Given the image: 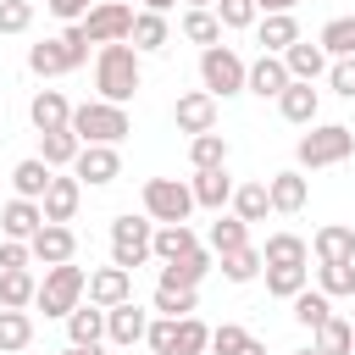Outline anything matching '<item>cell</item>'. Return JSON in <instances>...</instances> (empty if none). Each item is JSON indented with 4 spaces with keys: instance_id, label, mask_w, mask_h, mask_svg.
<instances>
[{
    "instance_id": "55",
    "label": "cell",
    "mask_w": 355,
    "mask_h": 355,
    "mask_svg": "<svg viewBox=\"0 0 355 355\" xmlns=\"http://www.w3.org/2000/svg\"><path fill=\"white\" fill-rule=\"evenodd\" d=\"M300 0H255V11H294Z\"/></svg>"
},
{
    "instance_id": "32",
    "label": "cell",
    "mask_w": 355,
    "mask_h": 355,
    "mask_svg": "<svg viewBox=\"0 0 355 355\" xmlns=\"http://www.w3.org/2000/svg\"><path fill=\"white\" fill-rule=\"evenodd\" d=\"M67 338H72V344H100V338H105V311L78 300V305L67 311Z\"/></svg>"
},
{
    "instance_id": "6",
    "label": "cell",
    "mask_w": 355,
    "mask_h": 355,
    "mask_svg": "<svg viewBox=\"0 0 355 355\" xmlns=\"http://www.w3.org/2000/svg\"><path fill=\"white\" fill-rule=\"evenodd\" d=\"M150 233H155V222H150V216H133V211L111 216V266L139 272V266L150 261Z\"/></svg>"
},
{
    "instance_id": "21",
    "label": "cell",
    "mask_w": 355,
    "mask_h": 355,
    "mask_svg": "<svg viewBox=\"0 0 355 355\" xmlns=\"http://www.w3.org/2000/svg\"><path fill=\"white\" fill-rule=\"evenodd\" d=\"M316 105H322V94H316L311 83H300V78H288V89L277 94V111H283V122H294V128H311V122H316Z\"/></svg>"
},
{
    "instance_id": "2",
    "label": "cell",
    "mask_w": 355,
    "mask_h": 355,
    "mask_svg": "<svg viewBox=\"0 0 355 355\" xmlns=\"http://www.w3.org/2000/svg\"><path fill=\"white\" fill-rule=\"evenodd\" d=\"M83 61H89V39H83V28H78V22H67L55 39H39V44H28V72H39V78L78 72Z\"/></svg>"
},
{
    "instance_id": "28",
    "label": "cell",
    "mask_w": 355,
    "mask_h": 355,
    "mask_svg": "<svg viewBox=\"0 0 355 355\" xmlns=\"http://www.w3.org/2000/svg\"><path fill=\"white\" fill-rule=\"evenodd\" d=\"M33 294H39V277H33L28 266H6V272H0V305H6V311H28Z\"/></svg>"
},
{
    "instance_id": "8",
    "label": "cell",
    "mask_w": 355,
    "mask_h": 355,
    "mask_svg": "<svg viewBox=\"0 0 355 355\" xmlns=\"http://www.w3.org/2000/svg\"><path fill=\"white\" fill-rule=\"evenodd\" d=\"M194 211V194L183 178H150L144 183V216L150 222H189Z\"/></svg>"
},
{
    "instance_id": "38",
    "label": "cell",
    "mask_w": 355,
    "mask_h": 355,
    "mask_svg": "<svg viewBox=\"0 0 355 355\" xmlns=\"http://www.w3.org/2000/svg\"><path fill=\"white\" fill-rule=\"evenodd\" d=\"M316 44L327 50V61H338V55H355V11H349V17H333V22L316 33Z\"/></svg>"
},
{
    "instance_id": "54",
    "label": "cell",
    "mask_w": 355,
    "mask_h": 355,
    "mask_svg": "<svg viewBox=\"0 0 355 355\" xmlns=\"http://www.w3.org/2000/svg\"><path fill=\"white\" fill-rule=\"evenodd\" d=\"M233 355H266V344H261V338H255V333H250V338H244V344H239V349H233Z\"/></svg>"
},
{
    "instance_id": "16",
    "label": "cell",
    "mask_w": 355,
    "mask_h": 355,
    "mask_svg": "<svg viewBox=\"0 0 355 355\" xmlns=\"http://www.w3.org/2000/svg\"><path fill=\"white\" fill-rule=\"evenodd\" d=\"M205 277H211V250H205V244L183 250L178 261H161V283H166V288H200Z\"/></svg>"
},
{
    "instance_id": "23",
    "label": "cell",
    "mask_w": 355,
    "mask_h": 355,
    "mask_svg": "<svg viewBox=\"0 0 355 355\" xmlns=\"http://www.w3.org/2000/svg\"><path fill=\"white\" fill-rule=\"evenodd\" d=\"M283 67H288V78L316 83V78L327 72V50H322V44H311V39H294V44L283 50Z\"/></svg>"
},
{
    "instance_id": "34",
    "label": "cell",
    "mask_w": 355,
    "mask_h": 355,
    "mask_svg": "<svg viewBox=\"0 0 355 355\" xmlns=\"http://www.w3.org/2000/svg\"><path fill=\"white\" fill-rule=\"evenodd\" d=\"M216 261H222V277H227V283H255L261 266H266L255 244H239V250H227V255H216Z\"/></svg>"
},
{
    "instance_id": "14",
    "label": "cell",
    "mask_w": 355,
    "mask_h": 355,
    "mask_svg": "<svg viewBox=\"0 0 355 355\" xmlns=\"http://www.w3.org/2000/svg\"><path fill=\"white\" fill-rule=\"evenodd\" d=\"M244 89H250V94H261V100H277V94L288 89V67H283V55L261 50V55L244 67Z\"/></svg>"
},
{
    "instance_id": "12",
    "label": "cell",
    "mask_w": 355,
    "mask_h": 355,
    "mask_svg": "<svg viewBox=\"0 0 355 355\" xmlns=\"http://www.w3.org/2000/svg\"><path fill=\"white\" fill-rule=\"evenodd\" d=\"M83 294H89V305L111 311V305L133 300V272H122V266H94V272H89V283H83Z\"/></svg>"
},
{
    "instance_id": "11",
    "label": "cell",
    "mask_w": 355,
    "mask_h": 355,
    "mask_svg": "<svg viewBox=\"0 0 355 355\" xmlns=\"http://www.w3.org/2000/svg\"><path fill=\"white\" fill-rule=\"evenodd\" d=\"M28 250H33V261H39V266H61V261H72V255H78V233H72L67 222H44V227L28 239Z\"/></svg>"
},
{
    "instance_id": "13",
    "label": "cell",
    "mask_w": 355,
    "mask_h": 355,
    "mask_svg": "<svg viewBox=\"0 0 355 355\" xmlns=\"http://www.w3.org/2000/svg\"><path fill=\"white\" fill-rule=\"evenodd\" d=\"M144 327H150V311H144V305H133V300H122V305H111V311H105V338H111L116 349L144 344Z\"/></svg>"
},
{
    "instance_id": "52",
    "label": "cell",
    "mask_w": 355,
    "mask_h": 355,
    "mask_svg": "<svg viewBox=\"0 0 355 355\" xmlns=\"http://www.w3.org/2000/svg\"><path fill=\"white\" fill-rule=\"evenodd\" d=\"M28 261H33L28 239H6V244H0V272H6V266H28Z\"/></svg>"
},
{
    "instance_id": "10",
    "label": "cell",
    "mask_w": 355,
    "mask_h": 355,
    "mask_svg": "<svg viewBox=\"0 0 355 355\" xmlns=\"http://www.w3.org/2000/svg\"><path fill=\"white\" fill-rule=\"evenodd\" d=\"M72 178H78V183H94V189L116 183V178H122V155H116V144H83L78 161H72Z\"/></svg>"
},
{
    "instance_id": "51",
    "label": "cell",
    "mask_w": 355,
    "mask_h": 355,
    "mask_svg": "<svg viewBox=\"0 0 355 355\" xmlns=\"http://www.w3.org/2000/svg\"><path fill=\"white\" fill-rule=\"evenodd\" d=\"M89 6H94V0H44V11H50L55 22H83Z\"/></svg>"
},
{
    "instance_id": "20",
    "label": "cell",
    "mask_w": 355,
    "mask_h": 355,
    "mask_svg": "<svg viewBox=\"0 0 355 355\" xmlns=\"http://www.w3.org/2000/svg\"><path fill=\"white\" fill-rule=\"evenodd\" d=\"M166 39H172V28H166V11H133L128 44H133L139 55H155V50H166Z\"/></svg>"
},
{
    "instance_id": "4",
    "label": "cell",
    "mask_w": 355,
    "mask_h": 355,
    "mask_svg": "<svg viewBox=\"0 0 355 355\" xmlns=\"http://www.w3.org/2000/svg\"><path fill=\"white\" fill-rule=\"evenodd\" d=\"M72 133H78V144H122L133 133V116H128V105L83 100V105H72Z\"/></svg>"
},
{
    "instance_id": "47",
    "label": "cell",
    "mask_w": 355,
    "mask_h": 355,
    "mask_svg": "<svg viewBox=\"0 0 355 355\" xmlns=\"http://www.w3.org/2000/svg\"><path fill=\"white\" fill-rule=\"evenodd\" d=\"M211 11H216L222 28H250V22H255V0H216Z\"/></svg>"
},
{
    "instance_id": "18",
    "label": "cell",
    "mask_w": 355,
    "mask_h": 355,
    "mask_svg": "<svg viewBox=\"0 0 355 355\" xmlns=\"http://www.w3.org/2000/svg\"><path fill=\"white\" fill-rule=\"evenodd\" d=\"M28 122H33L39 133L72 128V105H67V94H61V89H39V94L28 100Z\"/></svg>"
},
{
    "instance_id": "5",
    "label": "cell",
    "mask_w": 355,
    "mask_h": 355,
    "mask_svg": "<svg viewBox=\"0 0 355 355\" xmlns=\"http://www.w3.org/2000/svg\"><path fill=\"white\" fill-rule=\"evenodd\" d=\"M244 55L233 50V44H205L200 50V83H205V94L211 100H233V94H244Z\"/></svg>"
},
{
    "instance_id": "43",
    "label": "cell",
    "mask_w": 355,
    "mask_h": 355,
    "mask_svg": "<svg viewBox=\"0 0 355 355\" xmlns=\"http://www.w3.org/2000/svg\"><path fill=\"white\" fill-rule=\"evenodd\" d=\"M261 272H266V294H277V300H294L311 283V266H261Z\"/></svg>"
},
{
    "instance_id": "41",
    "label": "cell",
    "mask_w": 355,
    "mask_h": 355,
    "mask_svg": "<svg viewBox=\"0 0 355 355\" xmlns=\"http://www.w3.org/2000/svg\"><path fill=\"white\" fill-rule=\"evenodd\" d=\"M316 288H322L327 300L355 294V261H322V266H316Z\"/></svg>"
},
{
    "instance_id": "48",
    "label": "cell",
    "mask_w": 355,
    "mask_h": 355,
    "mask_svg": "<svg viewBox=\"0 0 355 355\" xmlns=\"http://www.w3.org/2000/svg\"><path fill=\"white\" fill-rule=\"evenodd\" d=\"M172 338H178V316H155V322L144 327V344H150L155 355H172Z\"/></svg>"
},
{
    "instance_id": "56",
    "label": "cell",
    "mask_w": 355,
    "mask_h": 355,
    "mask_svg": "<svg viewBox=\"0 0 355 355\" xmlns=\"http://www.w3.org/2000/svg\"><path fill=\"white\" fill-rule=\"evenodd\" d=\"M166 6H172V0H144V11H166Z\"/></svg>"
},
{
    "instance_id": "31",
    "label": "cell",
    "mask_w": 355,
    "mask_h": 355,
    "mask_svg": "<svg viewBox=\"0 0 355 355\" xmlns=\"http://www.w3.org/2000/svg\"><path fill=\"white\" fill-rule=\"evenodd\" d=\"M261 261H266V266H305V261H311V244H305L300 233H272V239L261 244Z\"/></svg>"
},
{
    "instance_id": "53",
    "label": "cell",
    "mask_w": 355,
    "mask_h": 355,
    "mask_svg": "<svg viewBox=\"0 0 355 355\" xmlns=\"http://www.w3.org/2000/svg\"><path fill=\"white\" fill-rule=\"evenodd\" d=\"M55 355H105V344H67V349H55Z\"/></svg>"
},
{
    "instance_id": "9",
    "label": "cell",
    "mask_w": 355,
    "mask_h": 355,
    "mask_svg": "<svg viewBox=\"0 0 355 355\" xmlns=\"http://www.w3.org/2000/svg\"><path fill=\"white\" fill-rule=\"evenodd\" d=\"M78 28H83L89 44H116V39H128V28H133V6H122V0H94Z\"/></svg>"
},
{
    "instance_id": "46",
    "label": "cell",
    "mask_w": 355,
    "mask_h": 355,
    "mask_svg": "<svg viewBox=\"0 0 355 355\" xmlns=\"http://www.w3.org/2000/svg\"><path fill=\"white\" fill-rule=\"evenodd\" d=\"M33 28V0H0V33H28Z\"/></svg>"
},
{
    "instance_id": "50",
    "label": "cell",
    "mask_w": 355,
    "mask_h": 355,
    "mask_svg": "<svg viewBox=\"0 0 355 355\" xmlns=\"http://www.w3.org/2000/svg\"><path fill=\"white\" fill-rule=\"evenodd\" d=\"M244 338H250V333H244L239 322H222V327H211V349H216V355H233Z\"/></svg>"
},
{
    "instance_id": "27",
    "label": "cell",
    "mask_w": 355,
    "mask_h": 355,
    "mask_svg": "<svg viewBox=\"0 0 355 355\" xmlns=\"http://www.w3.org/2000/svg\"><path fill=\"white\" fill-rule=\"evenodd\" d=\"M311 255H316V261H355V227H344V222H327V227H316V239H311Z\"/></svg>"
},
{
    "instance_id": "42",
    "label": "cell",
    "mask_w": 355,
    "mask_h": 355,
    "mask_svg": "<svg viewBox=\"0 0 355 355\" xmlns=\"http://www.w3.org/2000/svg\"><path fill=\"white\" fill-rule=\"evenodd\" d=\"M316 349H322V355H355V327H349L344 316H327V322L316 327Z\"/></svg>"
},
{
    "instance_id": "35",
    "label": "cell",
    "mask_w": 355,
    "mask_h": 355,
    "mask_svg": "<svg viewBox=\"0 0 355 355\" xmlns=\"http://www.w3.org/2000/svg\"><path fill=\"white\" fill-rule=\"evenodd\" d=\"M28 344H33V316L0 305V355H17V349H28Z\"/></svg>"
},
{
    "instance_id": "45",
    "label": "cell",
    "mask_w": 355,
    "mask_h": 355,
    "mask_svg": "<svg viewBox=\"0 0 355 355\" xmlns=\"http://www.w3.org/2000/svg\"><path fill=\"white\" fill-rule=\"evenodd\" d=\"M194 305H200L194 288H166V283H155V311H161V316H194Z\"/></svg>"
},
{
    "instance_id": "57",
    "label": "cell",
    "mask_w": 355,
    "mask_h": 355,
    "mask_svg": "<svg viewBox=\"0 0 355 355\" xmlns=\"http://www.w3.org/2000/svg\"><path fill=\"white\" fill-rule=\"evenodd\" d=\"M294 355H322V349H316V344H311V349H294Z\"/></svg>"
},
{
    "instance_id": "36",
    "label": "cell",
    "mask_w": 355,
    "mask_h": 355,
    "mask_svg": "<svg viewBox=\"0 0 355 355\" xmlns=\"http://www.w3.org/2000/svg\"><path fill=\"white\" fill-rule=\"evenodd\" d=\"M183 39L189 44H222V22H216V11H205V6H189L183 11Z\"/></svg>"
},
{
    "instance_id": "49",
    "label": "cell",
    "mask_w": 355,
    "mask_h": 355,
    "mask_svg": "<svg viewBox=\"0 0 355 355\" xmlns=\"http://www.w3.org/2000/svg\"><path fill=\"white\" fill-rule=\"evenodd\" d=\"M327 83H333V94L355 100V55H338V61H327Z\"/></svg>"
},
{
    "instance_id": "39",
    "label": "cell",
    "mask_w": 355,
    "mask_h": 355,
    "mask_svg": "<svg viewBox=\"0 0 355 355\" xmlns=\"http://www.w3.org/2000/svg\"><path fill=\"white\" fill-rule=\"evenodd\" d=\"M189 161H194V172H205V166H227V139L211 128V133H194L189 139Z\"/></svg>"
},
{
    "instance_id": "3",
    "label": "cell",
    "mask_w": 355,
    "mask_h": 355,
    "mask_svg": "<svg viewBox=\"0 0 355 355\" xmlns=\"http://www.w3.org/2000/svg\"><path fill=\"white\" fill-rule=\"evenodd\" d=\"M349 155H355V133L344 122H311V133H300V144H294L300 172H322V166H338Z\"/></svg>"
},
{
    "instance_id": "22",
    "label": "cell",
    "mask_w": 355,
    "mask_h": 355,
    "mask_svg": "<svg viewBox=\"0 0 355 355\" xmlns=\"http://www.w3.org/2000/svg\"><path fill=\"white\" fill-rule=\"evenodd\" d=\"M0 227H6V239H33V233L44 227V211H39V200H22V194H11V200L0 205Z\"/></svg>"
},
{
    "instance_id": "7",
    "label": "cell",
    "mask_w": 355,
    "mask_h": 355,
    "mask_svg": "<svg viewBox=\"0 0 355 355\" xmlns=\"http://www.w3.org/2000/svg\"><path fill=\"white\" fill-rule=\"evenodd\" d=\"M83 283H89V272H83V266H72V261H61V266H44V283H39L33 305H39L44 316H61V322H67V311L83 300Z\"/></svg>"
},
{
    "instance_id": "26",
    "label": "cell",
    "mask_w": 355,
    "mask_h": 355,
    "mask_svg": "<svg viewBox=\"0 0 355 355\" xmlns=\"http://www.w3.org/2000/svg\"><path fill=\"white\" fill-rule=\"evenodd\" d=\"M200 239H194V227L189 222H155V233H150V255L155 261H178L183 250H194Z\"/></svg>"
},
{
    "instance_id": "24",
    "label": "cell",
    "mask_w": 355,
    "mask_h": 355,
    "mask_svg": "<svg viewBox=\"0 0 355 355\" xmlns=\"http://www.w3.org/2000/svg\"><path fill=\"white\" fill-rule=\"evenodd\" d=\"M189 194H194V205H205V211H222V205L233 200V178H227V166H205V172H194Z\"/></svg>"
},
{
    "instance_id": "37",
    "label": "cell",
    "mask_w": 355,
    "mask_h": 355,
    "mask_svg": "<svg viewBox=\"0 0 355 355\" xmlns=\"http://www.w3.org/2000/svg\"><path fill=\"white\" fill-rule=\"evenodd\" d=\"M205 244H211V255H227V250L250 244V222H239V216H222V211H216V222H211Z\"/></svg>"
},
{
    "instance_id": "58",
    "label": "cell",
    "mask_w": 355,
    "mask_h": 355,
    "mask_svg": "<svg viewBox=\"0 0 355 355\" xmlns=\"http://www.w3.org/2000/svg\"><path fill=\"white\" fill-rule=\"evenodd\" d=\"M189 6H205V11H211V6H216V0H189Z\"/></svg>"
},
{
    "instance_id": "30",
    "label": "cell",
    "mask_w": 355,
    "mask_h": 355,
    "mask_svg": "<svg viewBox=\"0 0 355 355\" xmlns=\"http://www.w3.org/2000/svg\"><path fill=\"white\" fill-rule=\"evenodd\" d=\"M233 216L239 222H266V211H272V200H266V183L261 178H250V183H233Z\"/></svg>"
},
{
    "instance_id": "25",
    "label": "cell",
    "mask_w": 355,
    "mask_h": 355,
    "mask_svg": "<svg viewBox=\"0 0 355 355\" xmlns=\"http://www.w3.org/2000/svg\"><path fill=\"white\" fill-rule=\"evenodd\" d=\"M255 39H261V50L283 55V50L300 39V22H294V11H266V17L255 22Z\"/></svg>"
},
{
    "instance_id": "44",
    "label": "cell",
    "mask_w": 355,
    "mask_h": 355,
    "mask_svg": "<svg viewBox=\"0 0 355 355\" xmlns=\"http://www.w3.org/2000/svg\"><path fill=\"white\" fill-rule=\"evenodd\" d=\"M211 349V327L200 316H178V338H172V355H205Z\"/></svg>"
},
{
    "instance_id": "29",
    "label": "cell",
    "mask_w": 355,
    "mask_h": 355,
    "mask_svg": "<svg viewBox=\"0 0 355 355\" xmlns=\"http://www.w3.org/2000/svg\"><path fill=\"white\" fill-rule=\"evenodd\" d=\"M78 150H83V144H78V133H72V128H55V133H39V161H44L50 172H61V166H72V161H78Z\"/></svg>"
},
{
    "instance_id": "40",
    "label": "cell",
    "mask_w": 355,
    "mask_h": 355,
    "mask_svg": "<svg viewBox=\"0 0 355 355\" xmlns=\"http://www.w3.org/2000/svg\"><path fill=\"white\" fill-rule=\"evenodd\" d=\"M327 316H333V300H327L322 288H300V294H294V322H300V327L316 333Z\"/></svg>"
},
{
    "instance_id": "15",
    "label": "cell",
    "mask_w": 355,
    "mask_h": 355,
    "mask_svg": "<svg viewBox=\"0 0 355 355\" xmlns=\"http://www.w3.org/2000/svg\"><path fill=\"white\" fill-rule=\"evenodd\" d=\"M172 122H178V133H211L216 128V100L205 94V89H189V94H178V105H172Z\"/></svg>"
},
{
    "instance_id": "33",
    "label": "cell",
    "mask_w": 355,
    "mask_h": 355,
    "mask_svg": "<svg viewBox=\"0 0 355 355\" xmlns=\"http://www.w3.org/2000/svg\"><path fill=\"white\" fill-rule=\"evenodd\" d=\"M50 178H55V172H50V166H44L39 155H28V161H17V166H11V189H17L22 200H44Z\"/></svg>"
},
{
    "instance_id": "19",
    "label": "cell",
    "mask_w": 355,
    "mask_h": 355,
    "mask_svg": "<svg viewBox=\"0 0 355 355\" xmlns=\"http://www.w3.org/2000/svg\"><path fill=\"white\" fill-rule=\"evenodd\" d=\"M78 200H83V183L55 172L50 189H44V200H39V211H44V222H72L78 216Z\"/></svg>"
},
{
    "instance_id": "1",
    "label": "cell",
    "mask_w": 355,
    "mask_h": 355,
    "mask_svg": "<svg viewBox=\"0 0 355 355\" xmlns=\"http://www.w3.org/2000/svg\"><path fill=\"white\" fill-rule=\"evenodd\" d=\"M139 83H144L139 50H133L128 39H116V44H100V55H94V89H100V100H111V105H128V100L139 94Z\"/></svg>"
},
{
    "instance_id": "17",
    "label": "cell",
    "mask_w": 355,
    "mask_h": 355,
    "mask_svg": "<svg viewBox=\"0 0 355 355\" xmlns=\"http://www.w3.org/2000/svg\"><path fill=\"white\" fill-rule=\"evenodd\" d=\"M266 200H272V211H277V216L305 211V200H311L305 172H272V178H266Z\"/></svg>"
}]
</instances>
